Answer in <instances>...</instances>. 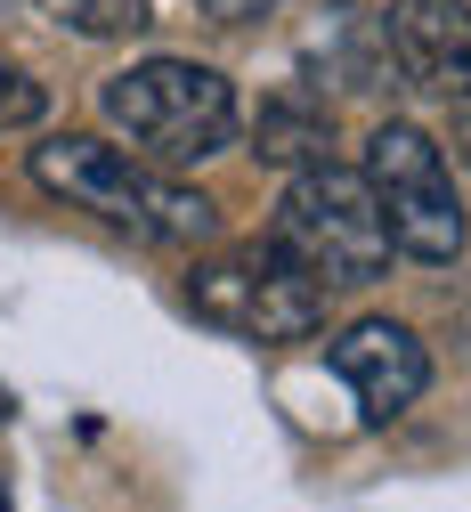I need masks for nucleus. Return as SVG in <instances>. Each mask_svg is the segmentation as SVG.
<instances>
[{
    "label": "nucleus",
    "mask_w": 471,
    "mask_h": 512,
    "mask_svg": "<svg viewBox=\"0 0 471 512\" xmlns=\"http://www.w3.org/2000/svg\"><path fill=\"white\" fill-rule=\"evenodd\" d=\"M204 9L220 17V25H252V17H268L277 0H204Z\"/></svg>",
    "instance_id": "9b49d317"
},
{
    "label": "nucleus",
    "mask_w": 471,
    "mask_h": 512,
    "mask_svg": "<svg viewBox=\"0 0 471 512\" xmlns=\"http://www.w3.org/2000/svg\"><path fill=\"white\" fill-rule=\"evenodd\" d=\"M33 179L49 187V196L98 212L106 228L139 236V244H212V236H220L212 196L163 179L155 163L122 155V147H106V139H49V147H33Z\"/></svg>",
    "instance_id": "f257e3e1"
},
{
    "label": "nucleus",
    "mask_w": 471,
    "mask_h": 512,
    "mask_svg": "<svg viewBox=\"0 0 471 512\" xmlns=\"http://www.w3.org/2000/svg\"><path fill=\"white\" fill-rule=\"evenodd\" d=\"M187 301L204 326L244 334V342H301L317 317H325V285H309L277 244H252V252H220V261H195Z\"/></svg>",
    "instance_id": "39448f33"
},
{
    "label": "nucleus",
    "mask_w": 471,
    "mask_h": 512,
    "mask_svg": "<svg viewBox=\"0 0 471 512\" xmlns=\"http://www.w3.org/2000/svg\"><path fill=\"white\" fill-rule=\"evenodd\" d=\"M106 114L130 131V147L155 163H204L236 139V90L212 66H187V57H147L106 82Z\"/></svg>",
    "instance_id": "7ed1b4c3"
},
{
    "label": "nucleus",
    "mask_w": 471,
    "mask_h": 512,
    "mask_svg": "<svg viewBox=\"0 0 471 512\" xmlns=\"http://www.w3.org/2000/svg\"><path fill=\"white\" fill-rule=\"evenodd\" d=\"M0 423H9V391H0Z\"/></svg>",
    "instance_id": "f8f14e48"
},
{
    "label": "nucleus",
    "mask_w": 471,
    "mask_h": 512,
    "mask_svg": "<svg viewBox=\"0 0 471 512\" xmlns=\"http://www.w3.org/2000/svg\"><path fill=\"white\" fill-rule=\"evenodd\" d=\"M366 187L382 204V228H390V252H407V261H431L447 269L471 220H463V196H455V171L447 155L415 131V122H382L366 139Z\"/></svg>",
    "instance_id": "20e7f679"
},
{
    "label": "nucleus",
    "mask_w": 471,
    "mask_h": 512,
    "mask_svg": "<svg viewBox=\"0 0 471 512\" xmlns=\"http://www.w3.org/2000/svg\"><path fill=\"white\" fill-rule=\"evenodd\" d=\"M325 139H333V122L325 114H301L293 98H277L260 114V155L268 163H325Z\"/></svg>",
    "instance_id": "6e6552de"
},
{
    "label": "nucleus",
    "mask_w": 471,
    "mask_h": 512,
    "mask_svg": "<svg viewBox=\"0 0 471 512\" xmlns=\"http://www.w3.org/2000/svg\"><path fill=\"white\" fill-rule=\"evenodd\" d=\"M25 122H41V82L0 66V131H25Z\"/></svg>",
    "instance_id": "9d476101"
},
{
    "label": "nucleus",
    "mask_w": 471,
    "mask_h": 512,
    "mask_svg": "<svg viewBox=\"0 0 471 512\" xmlns=\"http://www.w3.org/2000/svg\"><path fill=\"white\" fill-rule=\"evenodd\" d=\"M82 33H139L147 25V0H65Z\"/></svg>",
    "instance_id": "1a4fd4ad"
},
{
    "label": "nucleus",
    "mask_w": 471,
    "mask_h": 512,
    "mask_svg": "<svg viewBox=\"0 0 471 512\" xmlns=\"http://www.w3.org/2000/svg\"><path fill=\"white\" fill-rule=\"evenodd\" d=\"M0 512H9V488H0Z\"/></svg>",
    "instance_id": "ddd939ff"
},
{
    "label": "nucleus",
    "mask_w": 471,
    "mask_h": 512,
    "mask_svg": "<svg viewBox=\"0 0 471 512\" xmlns=\"http://www.w3.org/2000/svg\"><path fill=\"white\" fill-rule=\"evenodd\" d=\"M382 57L431 98H471V0H398Z\"/></svg>",
    "instance_id": "0eeeda50"
},
{
    "label": "nucleus",
    "mask_w": 471,
    "mask_h": 512,
    "mask_svg": "<svg viewBox=\"0 0 471 512\" xmlns=\"http://www.w3.org/2000/svg\"><path fill=\"white\" fill-rule=\"evenodd\" d=\"M268 244H277L309 285H374L390 269L382 204H374L366 171H342V163H301L293 171Z\"/></svg>",
    "instance_id": "f03ea898"
},
{
    "label": "nucleus",
    "mask_w": 471,
    "mask_h": 512,
    "mask_svg": "<svg viewBox=\"0 0 471 512\" xmlns=\"http://www.w3.org/2000/svg\"><path fill=\"white\" fill-rule=\"evenodd\" d=\"M333 374L350 382V399H358L366 423H398L423 399L431 358H423V342L398 326V317H358V326L333 342Z\"/></svg>",
    "instance_id": "423d86ee"
}]
</instances>
